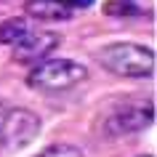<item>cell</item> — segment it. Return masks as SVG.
I'll list each match as a JSON object with an SVG mask.
<instances>
[{"label": "cell", "instance_id": "obj_1", "mask_svg": "<svg viewBox=\"0 0 157 157\" xmlns=\"http://www.w3.org/2000/svg\"><path fill=\"white\" fill-rule=\"evenodd\" d=\"M93 59L117 77H149L155 72V51L139 43H109Z\"/></svg>", "mask_w": 157, "mask_h": 157}, {"label": "cell", "instance_id": "obj_2", "mask_svg": "<svg viewBox=\"0 0 157 157\" xmlns=\"http://www.w3.org/2000/svg\"><path fill=\"white\" fill-rule=\"evenodd\" d=\"M155 120V104L149 99H123L112 104L101 117L99 131L104 136H128V133H139L149 128Z\"/></svg>", "mask_w": 157, "mask_h": 157}, {"label": "cell", "instance_id": "obj_3", "mask_svg": "<svg viewBox=\"0 0 157 157\" xmlns=\"http://www.w3.org/2000/svg\"><path fill=\"white\" fill-rule=\"evenodd\" d=\"M88 69L72 59H43L27 75V83L37 91H67L72 85L83 83Z\"/></svg>", "mask_w": 157, "mask_h": 157}, {"label": "cell", "instance_id": "obj_4", "mask_svg": "<svg viewBox=\"0 0 157 157\" xmlns=\"http://www.w3.org/2000/svg\"><path fill=\"white\" fill-rule=\"evenodd\" d=\"M40 136V117L24 107H11L0 125V144L3 149H24Z\"/></svg>", "mask_w": 157, "mask_h": 157}, {"label": "cell", "instance_id": "obj_5", "mask_svg": "<svg viewBox=\"0 0 157 157\" xmlns=\"http://www.w3.org/2000/svg\"><path fill=\"white\" fill-rule=\"evenodd\" d=\"M61 45V35L48 32V29H27L21 37H19L13 45H11V56L19 64H40L43 59H48L53 51Z\"/></svg>", "mask_w": 157, "mask_h": 157}, {"label": "cell", "instance_id": "obj_6", "mask_svg": "<svg viewBox=\"0 0 157 157\" xmlns=\"http://www.w3.org/2000/svg\"><path fill=\"white\" fill-rule=\"evenodd\" d=\"M27 13L37 21H67L72 16V8L61 0H27Z\"/></svg>", "mask_w": 157, "mask_h": 157}, {"label": "cell", "instance_id": "obj_7", "mask_svg": "<svg viewBox=\"0 0 157 157\" xmlns=\"http://www.w3.org/2000/svg\"><path fill=\"white\" fill-rule=\"evenodd\" d=\"M27 29H29V27H27V19H21V16L0 21V45H13Z\"/></svg>", "mask_w": 157, "mask_h": 157}, {"label": "cell", "instance_id": "obj_8", "mask_svg": "<svg viewBox=\"0 0 157 157\" xmlns=\"http://www.w3.org/2000/svg\"><path fill=\"white\" fill-rule=\"evenodd\" d=\"M37 157H83V152L72 144H53V147L43 149Z\"/></svg>", "mask_w": 157, "mask_h": 157}, {"label": "cell", "instance_id": "obj_9", "mask_svg": "<svg viewBox=\"0 0 157 157\" xmlns=\"http://www.w3.org/2000/svg\"><path fill=\"white\" fill-rule=\"evenodd\" d=\"M107 13H120V16H141V8L133 6V0H112L107 6Z\"/></svg>", "mask_w": 157, "mask_h": 157}, {"label": "cell", "instance_id": "obj_10", "mask_svg": "<svg viewBox=\"0 0 157 157\" xmlns=\"http://www.w3.org/2000/svg\"><path fill=\"white\" fill-rule=\"evenodd\" d=\"M61 3H64V6H69V8H91L93 3H96V0H61Z\"/></svg>", "mask_w": 157, "mask_h": 157}, {"label": "cell", "instance_id": "obj_11", "mask_svg": "<svg viewBox=\"0 0 157 157\" xmlns=\"http://www.w3.org/2000/svg\"><path fill=\"white\" fill-rule=\"evenodd\" d=\"M8 104H6V99H3V96H0V125H3V120H6V115H8Z\"/></svg>", "mask_w": 157, "mask_h": 157}, {"label": "cell", "instance_id": "obj_12", "mask_svg": "<svg viewBox=\"0 0 157 157\" xmlns=\"http://www.w3.org/2000/svg\"><path fill=\"white\" fill-rule=\"evenodd\" d=\"M147 157H152V155H147Z\"/></svg>", "mask_w": 157, "mask_h": 157}]
</instances>
